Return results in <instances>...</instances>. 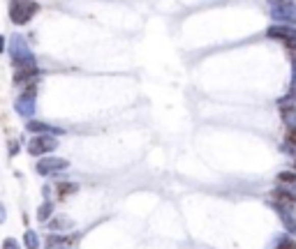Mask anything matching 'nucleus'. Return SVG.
<instances>
[{
	"label": "nucleus",
	"mask_w": 296,
	"mask_h": 249,
	"mask_svg": "<svg viewBox=\"0 0 296 249\" xmlns=\"http://www.w3.org/2000/svg\"><path fill=\"white\" fill-rule=\"evenodd\" d=\"M10 53H12V63H14L19 70H33V67H35L33 53L21 35H14L10 40Z\"/></svg>",
	"instance_id": "1"
},
{
	"label": "nucleus",
	"mask_w": 296,
	"mask_h": 249,
	"mask_svg": "<svg viewBox=\"0 0 296 249\" xmlns=\"http://www.w3.org/2000/svg\"><path fill=\"white\" fill-rule=\"evenodd\" d=\"M40 10L37 3H12L10 5V19L14 21L16 25H23L33 19V14Z\"/></svg>",
	"instance_id": "2"
},
{
	"label": "nucleus",
	"mask_w": 296,
	"mask_h": 249,
	"mask_svg": "<svg viewBox=\"0 0 296 249\" xmlns=\"http://www.w3.org/2000/svg\"><path fill=\"white\" fill-rule=\"evenodd\" d=\"M271 16L276 21H282V23L296 25V3H287V0H282V3H271Z\"/></svg>",
	"instance_id": "3"
},
{
	"label": "nucleus",
	"mask_w": 296,
	"mask_h": 249,
	"mask_svg": "<svg viewBox=\"0 0 296 249\" xmlns=\"http://www.w3.org/2000/svg\"><path fill=\"white\" fill-rule=\"evenodd\" d=\"M58 148V141L49 134H42V136H35V139L28 143V152L31 154H46L51 150Z\"/></svg>",
	"instance_id": "4"
},
{
	"label": "nucleus",
	"mask_w": 296,
	"mask_h": 249,
	"mask_svg": "<svg viewBox=\"0 0 296 249\" xmlns=\"http://www.w3.org/2000/svg\"><path fill=\"white\" fill-rule=\"evenodd\" d=\"M14 109L19 115H23V118H31L33 113H35V88H28V92H23V95L19 97V100L14 102Z\"/></svg>",
	"instance_id": "5"
},
{
	"label": "nucleus",
	"mask_w": 296,
	"mask_h": 249,
	"mask_svg": "<svg viewBox=\"0 0 296 249\" xmlns=\"http://www.w3.org/2000/svg\"><path fill=\"white\" fill-rule=\"evenodd\" d=\"M65 169H67V162L58 160V157H44V160L37 162V173L40 175H56Z\"/></svg>",
	"instance_id": "6"
},
{
	"label": "nucleus",
	"mask_w": 296,
	"mask_h": 249,
	"mask_svg": "<svg viewBox=\"0 0 296 249\" xmlns=\"http://www.w3.org/2000/svg\"><path fill=\"white\" fill-rule=\"evenodd\" d=\"M266 35L273 37V40H282L289 44H296V28L294 25H271V28L266 30Z\"/></svg>",
	"instance_id": "7"
},
{
	"label": "nucleus",
	"mask_w": 296,
	"mask_h": 249,
	"mask_svg": "<svg viewBox=\"0 0 296 249\" xmlns=\"http://www.w3.org/2000/svg\"><path fill=\"white\" fill-rule=\"evenodd\" d=\"M271 203L280 205L285 210H296V194L289 190H276L271 194Z\"/></svg>",
	"instance_id": "8"
},
{
	"label": "nucleus",
	"mask_w": 296,
	"mask_h": 249,
	"mask_svg": "<svg viewBox=\"0 0 296 249\" xmlns=\"http://www.w3.org/2000/svg\"><path fill=\"white\" fill-rule=\"evenodd\" d=\"M280 118L287 124V130H296V104H282Z\"/></svg>",
	"instance_id": "9"
},
{
	"label": "nucleus",
	"mask_w": 296,
	"mask_h": 249,
	"mask_svg": "<svg viewBox=\"0 0 296 249\" xmlns=\"http://www.w3.org/2000/svg\"><path fill=\"white\" fill-rule=\"evenodd\" d=\"M74 226V222L70 220V217H65V214H58L56 220H51L49 222V229H53V231H63V229H72Z\"/></svg>",
	"instance_id": "10"
},
{
	"label": "nucleus",
	"mask_w": 296,
	"mask_h": 249,
	"mask_svg": "<svg viewBox=\"0 0 296 249\" xmlns=\"http://www.w3.org/2000/svg\"><path fill=\"white\" fill-rule=\"evenodd\" d=\"M23 244H25V249H40V238H37V233L35 231H25L23 233Z\"/></svg>",
	"instance_id": "11"
},
{
	"label": "nucleus",
	"mask_w": 296,
	"mask_h": 249,
	"mask_svg": "<svg viewBox=\"0 0 296 249\" xmlns=\"http://www.w3.org/2000/svg\"><path fill=\"white\" fill-rule=\"evenodd\" d=\"M51 212H53V203L44 201V203L40 205V210H37V220H40V222H46V220L51 217Z\"/></svg>",
	"instance_id": "12"
},
{
	"label": "nucleus",
	"mask_w": 296,
	"mask_h": 249,
	"mask_svg": "<svg viewBox=\"0 0 296 249\" xmlns=\"http://www.w3.org/2000/svg\"><path fill=\"white\" fill-rule=\"evenodd\" d=\"M72 238H65V235H51V238H46V249H56L61 247V244H67Z\"/></svg>",
	"instance_id": "13"
},
{
	"label": "nucleus",
	"mask_w": 296,
	"mask_h": 249,
	"mask_svg": "<svg viewBox=\"0 0 296 249\" xmlns=\"http://www.w3.org/2000/svg\"><path fill=\"white\" fill-rule=\"evenodd\" d=\"M76 192V184L74 182H58V196H67V194H74Z\"/></svg>",
	"instance_id": "14"
},
{
	"label": "nucleus",
	"mask_w": 296,
	"mask_h": 249,
	"mask_svg": "<svg viewBox=\"0 0 296 249\" xmlns=\"http://www.w3.org/2000/svg\"><path fill=\"white\" fill-rule=\"evenodd\" d=\"M35 74H37L35 67H33V70H19V72H16V76H14V83H23L25 79H33Z\"/></svg>",
	"instance_id": "15"
},
{
	"label": "nucleus",
	"mask_w": 296,
	"mask_h": 249,
	"mask_svg": "<svg viewBox=\"0 0 296 249\" xmlns=\"http://www.w3.org/2000/svg\"><path fill=\"white\" fill-rule=\"evenodd\" d=\"M278 182L287 184V187H296V175L289 173V171H282V173L278 175Z\"/></svg>",
	"instance_id": "16"
},
{
	"label": "nucleus",
	"mask_w": 296,
	"mask_h": 249,
	"mask_svg": "<svg viewBox=\"0 0 296 249\" xmlns=\"http://www.w3.org/2000/svg\"><path fill=\"white\" fill-rule=\"evenodd\" d=\"M285 150H291V152H296V130H287V143H285Z\"/></svg>",
	"instance_id": "17"
},
{
	"label": "nucleus",
	"mask_w": 296,
	"mask_h": 249,
	"mask_svg": "<svg viewBox=\"0 0 296 249\" xmlns=\"http://www.w3.org/2000/svg\"><path fill=\"white\" fill-rule=\"evenodd\" d=\"M28 130L31 132H56L53 127H49V124H44V122H28Z\"/></svg>",
	"instance_id": "18"
},
{
	"label": "nucleus",
	"mask_w": 296,
	"mask_h": 249,
	"mask_svg": "<svg viewBox=\"0 0 296 249\" xmlns=\"http://www.w3.org/2000/svg\"><path fill=\"white\" fill-rule=\"evenodd\" d=\"M289 100L296 102V65H291V85H289Z\"/></svg>",
	"instance_id": "19"
},
{
	"label": "nucleus",
	"mask_w": 296,
	"mask_h": 249,
	"mask_svg": "<svg viewBox=\"0 0 296 249\" xmlns=\"http://www.w3.org/2000/svg\"><path fill=\"white\" fill-rule=\"evenodd\" d=\"M276 249H296V242L291 238H282L280 242L276 244Z\"/></svg>",
	"instance_id": "20"
},
{
	"label": "nucleus",
	"mask_w": 296,
	"mask_h": 249,
	"mask_svg": "<svg viewBox=\"0 0 296 249\" xmlns=\"http://www.w3.org/2000/svg\"><path fill=\"white\" fill-rule=\"evenodd\" d=\"M3 249H21V247H19V242H16L14 238H7L5 242H3Z\"/></svg>",
	"instance_id": "21"
},
{
	"label": "nucleus",
	"mask_w": 296,
	"mask_h": 249,
	"mask_svg": "<svg viewBox=\"0 0 296 249\" xmlns=\"http://www.w3.org/2000/svg\"><path fill=\"white\" fill-rule=\"evenodd\" d=\"M287 51H289V58H291V65H296V44H289V46H287Z\"/></svg>",
	"instance_id": "22"
},
{
	"label": "nucleus",
	"mask_w": 296,
	"mask_h": 249,
	"mask_svg": "<svg viewBox=\"0 0 296 249\" xmlns=\"http://www.w3.org/2000/svg\"><path fill=\"white\" fill-rule=\"evenodd\" d=\"M16 150H19V143H16V141H12V148H10V154H16Z\"/></svg>",
	"instance_id": "23"
},
{
	"label": "nucleus",
	"mask_w": 296,
	"mask_h": 249,
	"mask_svg": "<svg viewBox=\"0 0 296 249\" xmlns=\"http://www.w3.org/2000/svg\"><path fill=\"white\" fill-rule=\"evenodd\" d=\"M3 222H5V208L0 205V224H3Z\"/></svg>",
	"instance_id": "24"
},
{
	"label": "nucleus",
	"mask_w": 296,
	"mask_h": 249,
	"mask_svg": "<svg viewBox=\"0 0 296 249\" xmlns=\"http://www.w3.org/2000/svg\"><path fill=\"white\" fill-rule=\"evenodd\" d=\"M5 51V40H3V35H0V53Z\"/></svg>",
	"instance_id": "25"
}]
</instances>
